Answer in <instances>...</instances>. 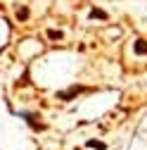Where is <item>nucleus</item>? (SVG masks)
Segmentation results:
<instances>
[{
	"label": "nucleus",
	"mask_w": 147,
	"mask_h": 150,
	"mask_svg": "<svg viewBox=\"0 0 147 150\" xmlns=\"http://www.w3.org/2000/svg\"><path fill=\"white\" fill-rule=\"evenodd\" d=\"M85 145H88V148H95V150H104V148H107L102 141H88Z\"/></svg>",
	"instance_id": "3"
},
{
	"label": "nucleus",
	"mask_w": 147,
	"mask_h": 150,
	"mask_svg": "<svg viewBox=\"0 0 147 150\" xmlns=\"http://www.w3.org/2000/svg\"><path fill=\"white\" fill-rule=\"evenodd\" d=\"M90 17H93V19H109V14H107L104 10H97V7L90 10Z\"/></svg>",
	"instance_id": "2"
},
{
	"label": "nucleus",
	"mask_w": 147,
	"mask_h": 150,
	"mask_svg": "<svg viewBox=\"0 0 147 150\" xmlns=\"http://www.w3.org/2000/svg\"><path fill=\"white\" fill-rule=\"evenodd\" d=\"M133 50H135V55H147V41L145 38H138L133 43Z\"/></svg>",
	"instance_id": "1"
}]
</instances>
